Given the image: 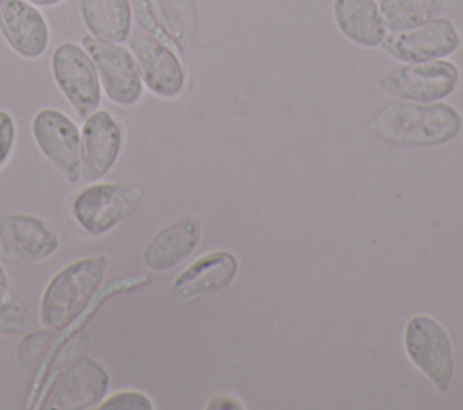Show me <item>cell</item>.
<instances>
[{
	"label": "cell",
	"mask_w": 463,
	"mask_h": 410,
	"mask_svg": "<svg viewBox=\"0 0 463 410\" xmlns=\"http://www.w3.org/2000/svg\"><path fill=\"white\" fill-rule=\"evenodd\" d=\"M239 262L230 251H213L188 266L172 284L179 300H195L224 291L235 278Z\"/></svg>",
	"instance_id": "2e32d148"
},
{
	"label": "cell",
	"mask_w": 463,
	"mask_h": 410,
	"mask_svg": "<svg viewBox=\"0 0 463 410\" xmlns=\"http://www.w3.org/2000/svg\"><path fill=\"white\" fill-rule=\"evenodd\" d=\"M81 175L87 181L101 179L118 161L123 132L107 110H94L81 126Z\"/></svg>",
	"instance_id": "4fadbf2b"
},
{
	"label": "cell",
	"mask_w": 463,
	"mask_h": 410,
	"mask_svg": "<svg viewBox=\"0 0 463 410\" xmlns=\"http://www.w3.org/2000/svg\"><path fill=\"white\" fill-rule=\"evenodd\" d=\"M371 130L383 141L430 146L454 139L461 130V116L445 103H391L371 121Z\"/></svg>",
	"instance_id": "6da1fadb"
},
{
	"label": "cell",
	"mask_w": 463,
	"mask_h": 410,
	"mask_svg": "<svg viewBox=\"0 0 463 410\" xmlns=\"http://www.w3.org/2000/svg\"><path fill=\"white\" fill-rule=\"evenodd\" d=\"M109 372L89 356L72 361L51 388L43 406L58 410H85L98 406L109 390Z\"/></svg>",
	"instance_id": "9c48e42d"
},
{
	"label": "cell",
	"mask_w": 463,
	"mask_h": 410,
	"mask_svg": "<svg viewBox=\"0 0 463 410\" xmlns=\"http://www.w3.org/2000/svg\"><path fill=\"white\" fill-rule=\"evenodd\" d=\"M382 43L396 60L430 61L452 54L459 47V34L450 20L432 18L418 27L392 31Z\"/></svg>",
	"instance_id": "7c38bea8"
},
{
	"label": "cell",
	"mask_w": 463,
	"mask_h": 410,
	"mask_svg": "<svg viewBox=\"0 0 463 410\" xmlns=\"http://www.w3.org/2000/svg\"><path fill=\"white\" fill-rule=\"evenodd\" d=\"M51 72L60 92L80 117L98 110L101 83L98 70L83 45L63 42L51 56Z\"/></svg>",
	"instance_id": "277c9868"
},
{
	"label": "cell",
	"mask_w": 463,
	"mask_h": 410,
	"mask_svg": "<svg viewBox=\"0 0 463 410\" xmlns=\"http://www.w3.org/2000/svg\"><path fill=\"white\" fill-rule=\"evenodd\" d=\"M60 247L58 233L40 217L7 213L0 217V256L16 262H42Z\"/></svg>",
	"instance_id": "30bf717a"
},
{
	"label": "cell",
	"mask_w": 463,
	"mask_h": 410,
	"mask_svg": "<svg viewBox=\"0 0 463 410\" xmlns=\"http://www.w3.org/2000/svg\"><path fill=\"white\" fill-rule=\"evenodd\" d=\"M33 329V320L25 307L16 298H4L0 302V332L16 334Z\"/></svg>",
	"instance_id": "44dd1931"
},
{
	"label": "cell",
	"mask_w": 463,
	"mask_h": 410,
	"mask_svg": "<svg viewBox=\"0 0 463 410\" xmlns=\"http://www.w3.org/2000/svg\"><path fill=\"white\" fill-rule=\"evenodd\" d=\"M83 23L92 36L109 42H127L132 25L130 0H80Z\"/></svg>",
	"instance_id": "ac0fdd59"
},
{
	"label": "cell",
	"mask_w": 463,
	"mask_h": 410,
	"mask_svg": "<svg viewBox=\"0 0 463 410\" xmlns=\"http://www.w3.org/2000/svg\"><path fill=\"white\" fill-rule=\"evenodd\" d=\"M206 408L210 410H224V408H230V410H241L242 408V405L239 403V401H235V399H230V397H215V399H212L208 405H206Z\"/></svg>",
	"instance_id": "cb8c5ba5"
},
{
	"label": "cell",
	"mask_w": 463,
	"mask_h": 410,
	"mask_svg": "<svg viewBox=\"0 0 463 410\" xmlns=\"http://www.w3.org/2000/svg\"><path fill=\"white\" fill-rule=\"evenodd\" d=\"M458 69L450 61H414L391 69L380 78V85L391 94L420 103L447 98L458 85Z\"/></svg>",
	"instance_id": "52a82bcc"
},
{
	"label": "cell",
	"mask_w": 463,
	"mask_h": 410,
	"mask_svg": "<svg viewBox=\"0 0 463 410\" xmlns=\"http://www.w3.org/2000/svg\"><path fill=\"white\" fill-rule=\"evenodd\" d=\"M443 0H380L385 27L403 31L430 22L441 13Z\"/></svg>",
	"instance_id": "d6986e66"
},
{
	"label": "cell",
	"mask_w": 463,
	"mask_h": 410,
	"mask_svg": "<svg viewBox=\"0 0 463 410\" xmlns=\"http://www.w3.org/2000/svg\"><path fill=\"white\" fill-rule=\"evenodd\" d=\"M7 291H9V278L5 275L4 266L0 264V302L7 296Z\"/></svg>",
	"instance_id": "d4e9b609"
},
{
	"label": "cell",
	"mask_w": 463,
	"mask_h": 410,
	"mask_svg": "<svg viewBox=\"0 0 463 410\" xmlns=\"http://www.w3.org/2000/svg\"><path fill=\"white\" fill-rule=\"evenodd\" d=\"M127 42L145 87L156 96L175 98L184 87V70L174 51L146 33H134Z\"/></svg>",
	"instance_id": "8fae6325"
},
{
	"label": "cell",
	"mask_w": 463,
	"mask_h": 410,
	"mask_svg": "<svg viewBox=\"0 0 463 410\" xmlns=\"http://www.w3.org/2000/svg\"><path fill=\"white\" fill-rule=\"evenodd\" d=\"M109 271L105 255L85 256L58 271L47 284L40 302V320L49 331L71 325L99 291Z\"/></svg>",
	"instance_id": "7a4b0ae2"
},
{
	"label": "cell",
	"mask_w": 463,
	"mask_h": 410,
	"mask_svg": "<svg viewBox=\"0 0 463 410\" xmlns=\"http://www.w3.org/2000/svg\"><path fill=\"white\" fill-rule=\"evenodd\" d=\"M0 33L22 58H38L49 45V25L27 0H0Z\"/></svg>",
	"instance_id": "5bb4252c"
},
{
	"label": "cell",
	"mask_w": 463,
	"mask_h": 410,
	"mask_svg": "<svg viewBox=\"0 0 463 410\" xmlns=\"http://www.w3.org/2000/svg\"><path fill=\"white\" fill-rule=\"evenodd\" d=\"M27 2L36 5V7H49V5H56V4H60L63 0H27Z\"/></svg>",
	"instance_id": "484cf974"
},
{
	"label": "cell",
	"mask_w": 463,
	"mask_h": 410,
	"mask_svg": "<svg viewBox=\"0 0 463 410\" xmlns=\"http://www.w3.org/2000/svg\"><path fill=\"white\" fill-rule=\"evenodd\" d=\"M38 150L65 173L69 181L81 175V132L76 123L56 108H42L31 123Z\"/></svg>",
	"instance_id": "ba28073f"
},
{
	"label": "cell",
	"mask_w": 463,
	"mask_h": 410,
	"mask_svg": "<svg viewBox=\"0 0 463 410\" xmlns=\"http://www.w3.org/2000/svg\"><path fill=\"white\" fill-rule=\"evenodd\" d=\"M14 137H16V128H14L13 117L5 110H0V168L5 164V161L13 152Z\"/></svg>",
	"instance_id": "603a6c76"
},
{
	"label": "cell",
	"mask_w": 463,
	"mask_h": 410,
	"mask_svg": "<svg viewBox=\"0 0 463 410\" xmlns=\"http://www.w3.org/2000/svg\"><path fill=\"white\" fill-rule=\"evenodd\" d=\"M403 345L409 359L439 392H447L454 376V356L445 327L430 316L418 314L405 327Z\"/></svg>",
	"instance_id": "5b68a950"
},
{
	"label": "cell",
	"mask_w": 463,
	"mask_h": 410,
	"mask_svg": "<svg viewBox=\"0 0 463 410\" xmlns=\"http://www.w3.org/2000/svg\"><path fill=\"white\" fill-rule=\"evenodd\" d=\"M333 13L340 33L353 43L376 47L387 36V27L374 0H333Z\"/></svg>",
	"instance_id": "e0dca14e"
},
{
	"label": "cell",
	"mask_w": 463,
	"mask_h": 410,
	"mask_svg": "<svg viewBox=\"0 0 463 410\" xmlns=\"http://www.w3.org/2000/svg\"><path fill=\"white\" fill-rule=\"evenodd\" d=\"M168 33L183 45L190 43L195 29L194 0H154Z\"/></svg>",
	"instance_id": "ffe728a7"
},
{
	"label": "cell",
	"mask_w": 463,
	"mask_h": 410,
	"mask_svg": "<svg viewBox=\"0 0 463 410\" xmlns=\"http://www.w3.org/2000/svg\"><path fill=\"white\" fill-rule=\"evenodd\" d=\"M199 238L201 219L195 213L183 215L150 238L143 251V262L152 271H168L195 251Z\"/></svg>",
	"instance_id": "9a60e30c"
},
{
	"label": "cell",
	"mask_w": 463,
	"mask_h": 410,
	"mask_svg": "<svg viewBox=\"0 0 463 410\" xmlns=\"http://www.w3.org/2000/svg\"><path fill=\"white\" fill-rule=\"evenodd\" d=\"M143 199V188L123 182H96L72 200L76 222L90 235H103L128 219Z\"/></svg>",
	"instance_id": "3957f363"
},
{
	"label": "cell",
	"mask_w": 463,
	"mask_h": 410,
	"mask_svg": "<svg viewBox=\"0 0 463 410\" xmlns=\"http://www.w3.org/2000/svg\"><path fill=\"white\" fill-rule=\"evenodd\" d=\"M101 410H152L154 405L148 396L137 390H123L98 405Z\"/></svg>",
	"instance_id": "7402d4cb"
},
{
	"label": "cell",
	"mask_w": 463,
	"mask_h": 410,
	"mask_svg": "<svg viewBox=\"0 0 463 410\" xmlns=\"http://www.w3.org/2000/svg\"><path fill=\"white\" fill-rule=\"evenodd\" d=\"M89 52L107 98L121 107L134 105L143 92V79L134 56L118 42L85 34L81 40Z\"/></svg>",
	"instance_id": "8992f818"
}]
</instances>
